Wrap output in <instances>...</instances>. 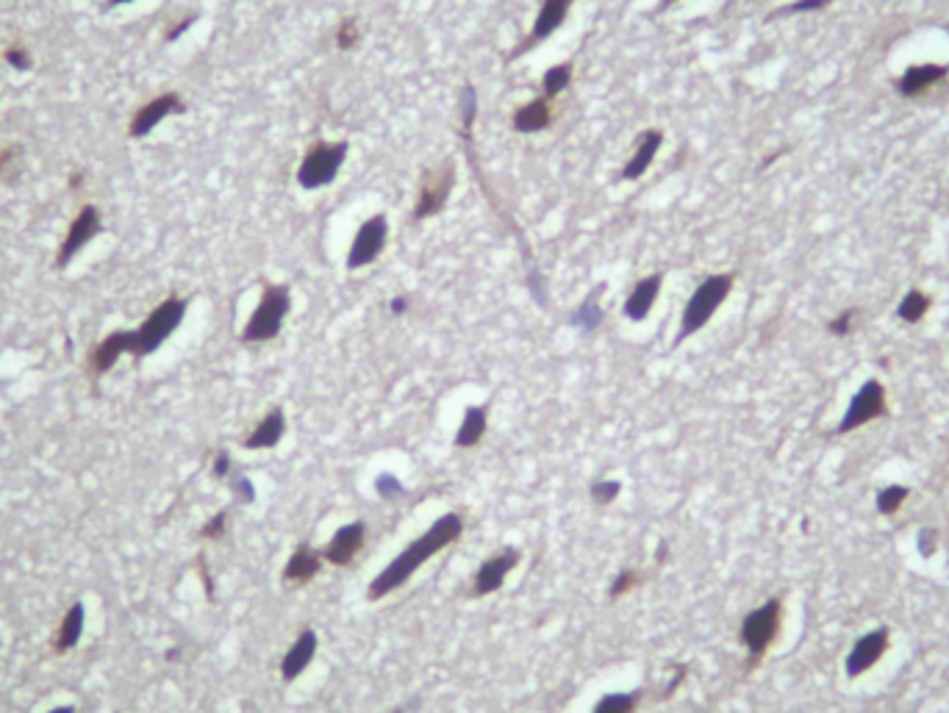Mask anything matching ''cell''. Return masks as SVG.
Returning <instances> with one entry per match:
<instances>
[{"label":"cell","mask_w":949,"mask_h":713,"mask_svg":"<svg viewBox=\"0 0 949 713\" xmlns=\"http://www.w3.org/2000/svg\"><path fill=\"white\" fill-rule=\"evenodd\" d=\"M184 314H186V300L181 298H167L161 306H156L142 325L137 331H130V355H139L142 359V355H150L153 350H158L181 325Z\"/></svg>","instance_id":"3"},{"label":"cell","mask_w":949,"mask_h":713,"mask_svg":"<svg viewBox=\"0 0 949 713\" xmlns=\"http://www.w3.org/2000/svg\"><path fill=\"white\" fill-rule=\"evenodd\" d=\"M461 530H464V522H461V516H458V513L442 516V520H439L428 533H422L416 541H411V544L403 549V553L372 580L370 600H380V597H386L389 592L400 589L403 583H406L425 561L434 558L436 553H442V549L450 547L452 541H458Z\"/></svg>","instance_id":"1"},{"label":"cell","mask_w":949,"mask_h":713,"mask_svg":"<svg viewBox=\"0 0 949 713\" xmlns=\"http://www.w3.org/2000/svg\"><path fill=\"white\" fill-rule=\"evenodd\" d=\"M406 306H408V300H406V298H398L395 303H391V311H395V314H403V311H406Z\"/></svg>","instance_id":"44"},{"label":"cell","mask_w":949,"mask_h":713,"mask_svg":"<svg viewBox=\"0 0 949 713\" xmlns=\"http://www.w3.org/2000/svg\"><path fill=\"white\" fill-rule=\"evenodd\" d=\"M125 352H130V331H117V334L106 336L101 344L94 347V352H92V370H94L97 375L109 372V370L117 364L120 355H125Z\"/></svg>","instance_id":"20"},{"label":"cell","mask_w":949,"mask_h":713,"mask_svg":"<svg viewBox=\"0 0 949 713\" xmlns=\"http://www.w3.org/2000/svg\"><path fill=\"white\" fill-rule=\"evenodd\" d=\"M355 40H358L355 22H353V20H347V22L339 28V48H350V45H355Z\"/></svg>","instance_id":"40"},{"label":"cell","mask_w":949,"mask_h":713,"mask_svg":"<svg viewBox=\"0 0 949 713\" xmlns=\"http://www.w3.org/2000/svg\"><path fill=\"white\" fill-rule=\"evenodd\" d=\"M889 414V400H886V388H882L880 380H866L858 392L853 395V400H849L846 406V414L844 419L838 423L836 433H853L869 423H874V419H882Z\"/></svg>","instance_id":"7"},{"label":"cell","mask_w":949,"mask_h":713,"mask_svg":"<svg viewBox=\"0 0 949 713\" xmlns=\"http://www.w3.org/2000/svg\"><path fill=\"white\" fill-rule=\"evenodd\" d=\"M641 700V691L633 694H608L597 702L595 713H633Z\"/></svg>","instance_id":"28"},{"label":"cell","mask_w":949,"mask_h":713,"mask_svg":"<svg viewBox=\"0 0 949 713\" xmlns=\"http://www.w3.org/2000/svg\"><path fill=\"white\" fill-rule=\"evenodd\" d=\"M891 644V630L889 628H874L872 633L861 636L855 641V646L846 655V674L849 677H861L864 672H869L882 655H886Z\"/></svg>","instance_id":"10"},{"label":"cell","mask_w":949,"mask_h":713,"mask_svg":"<svg viewBox=\"0 0 949 713\" xmlns=\"http://www.w3.org/2000/svg\"><path fill=\"white\" fill-rule=\"evenodd\" d=\"M314 653H317V633L314 630H303L298 636V641L289 646V653L283 655V664H281V674H283L286 683H291L294 677L306 672V666L314 661Z\"/></svg>","instance_id":"18"},{"label":"cell","mask_w":949,"mask_h":713,"mask_svg":"<svg viewBox=\"0 0 949 713\" xmlns=\"http://www.w3.org/2000/svg\"><path fill=\"white\" fill-rule=\"evenodd\" d=\"M475 106H478V97H475V89L472 86H464L461 92V109H464V128L470 131V125L475 120Z\"/></svg>","instance_id":"36"},{"label":"cell","mask_w":949,"mask_h":713,"mask_svg":"<svg viewBox=\"0 0 949 713\" xmlns=\"http://www.w3.org/2000/svg\"><path fill=\"white\" fill-rule=\"evenodd\" d=\"M319 556L314 553V549L309 547H300L298 553H294L283 569V580L286 583H309L317 572H319Z\"/></svg>","instance_id":"24"},{"label":"cell","mask_w":949,"mask_h":713,"mask_svg":"<svg viewBox=\"0 0 949 713\" xmlns=\"http://www.w3.org/2000/svg\"><path fill=\"white\" fill-rule=\"evenodd\" d=\"M452 183H455V175H452V165L450 161H444V165L434 173H428V178H425L422 189H419V201H416V209H414V217L416 219H425V217H434L444 209L450 192H452Z\"/></svg>","instance_id":"9"},{"label":"cell","mask_w":949,"mask_h":713,"mask_svg":"<svg viewBox=\"0 0 949 713\" xmlns=\"http://www.w3.org/2000/svg\"><path fill=\"white\" fill-rule=\"evenodd\" d=\"M930 306H933V300L925 295L922 289H910L908 295L900 300V306H897V316H900L902 322H908V325H916V322L925 319V314L930 311Z\"/></svg>","instance_id":"26"},{"label":"cell","mask_w":949,"mask_h":713,"mask_svg":"<svg viewBox=\"0 0 949 713\" xmlns=\"http://www.w3.org/2000/svg\"><path fill=\"white\" fill-rule=\"evenodd\" d=\"M936 539H938L936 530H930V528L919 530V553H922V558H930L936 553Z\"/></svg>","instance_id":"37"},{"label":"cell","mask_w":949,"mask_h":713,"mask_svg":"<svg viewBox=\"0 0 949 713\" xmlns=\"http://www.w3.org/2000/svg\"><path fill=\"white\" fill-rule=\"evenodd\" d=\"M364 536H367V530H364V525H362V522L345 525V528H342V530H336V536L331 539L328 549H325V558H328L331 564H336V566L350 564V561L355 558L358 549H362Z\"/></svg>","instance_id":"17"},{"label":"cell","mask_w":949,"mask_h":713,"mask_svg":"<svg viewBox=\"0 0 949 713\" xmlns=\"http://www.w3.org/2000/svg\"><path fill=\"white\" fill-rule=\"evenodd\" d=\"M908 495L910 492L905 489V486H886V489L877 495V511L882 516H894L902 508V503L908 500Z\"/></svg>","instance_id":"29"},{"label":"cell","mask_w":949,"mask_h":713,"mask_svg":"<svg viewBox=\"0 0 949 713\" xmlns=\"http://www.w3.org/2000/svg\"><path fill=\"white\" fill-rule=\"evenodd\" d=\"M375 489H378L380 497H398L403 492V483L395 475H380L378 483H375Z\"/></svg>","instance_id":"34"},{"label":"cell","mask_w":949,"mask_h":713,"mask_svg":"<svg viewBox=\"0 0 949 713\" xmlns=\"http://www.w3.org/2000/svg\"><path fill=\"white\" fill-rule=\"evenodd\" d=\"M669 4H675V0H664V4H661V6H664V9H667V6H669Z\"/></svg>","instance_id":"47"},{"label":"cell","mask_w":949,"mask_h":713,"mask_svg":"<svg viewBox=\"0 0 949 713\" xmlns=\"http://www.w3.org/2000/svg\"><path fill=\"white\" fill-rule=\"evenodd\" d=\"M97 234H101V211H97L94 206L81 209V214L73 219L67 236H64V242H61V247H58L56 264H58V267H67V264L73 262V255H76L84 245H89Z\"/></svg>","instance_id":"11"},{"label":"cell","mask_w":949,"mask_h":713,"mask_svg":"<svg viewBox=\"0 0 949 713\" xmlns=\"http://www.w3.org/2000/svg\"><path fill=\"white\" fill-rule=\"evenodd\" d=\"M192 22H194V14H189L186 20H181V22H178L175 28H170V31H167V40H170V42H175V40H178V37L184 34V31H186V28L192 25Z\"/></svg>","instance_id":"43"},{"label":"cell","mask_w":949,"mask_h":713,"mask_svg":"<svg viewBox=\"0 0 949 713\" xmlns=\"http://www.w3.org/2000/svg\"><path fill=\"white\" fill-rule=\"evenodd\" d=\"M289 306H291V298H289L286 286H267L255 311L250 314L245 331H242V342L253 344V342L275 339L281 334L286 314H289Z\"/></svg>","instance_id":"4"},{"label":"cell","mask_w":949,"mask_h":713,"mask_svg":"<svg viewBox=\"0 0 949 713\" xmlns=\"http://www.w3.org/2000/svg\"><path fill=\"white\" fill-rule=\"evenodd\" d=\"M661 283H664V275H661V272L641 278V281L633 286L631 295H628L625 308H622V311H625V316L633 319V322H641V319L652 311V306H656L658 291H661Z\"/></svg>","instance_id":"16"},{"label":"cell","mask_w":949,"mask_h":713,"mask_svg":"<svg viewBox=\"0 0 949 713\" xmlns=\"http://www.w3.org/2000/svg\"><path fill=\"white\" fill-rule=\"evenodd\" d=\"M386 239H389V222L383 214H375L370 217L362 228L355 231V239L350 245V253H347V267L350 270H362L367 264H372L375 258L383 253L386 247Z\"/></svg>","instance_id":"8"},{"label":"cell","mask_w":949,"mask_h":713,"mask_svg":"<svg viewBox=\"0 0 949 713\" xmlns=\"http://www.w3.org/2000/svg\"><path fill=\"white\" fill-rule=\"evenodd\" d=\"M664 142V134L661 131H644L636 142V150L631 156V161L625 165V170H622V178L625 181H636L647 173V167L652 165V158H656L658 147Z\"/></svg>","instance_id":"19"},{"label":"cell","mask_w":949,"mask_h":713,"mask_svg":"<svg viewBox=\"0 0 949 713\" xmlns=\"http://www.w3.org/2000/svg\"><path fill=\"white\" fill-rule=\"evenodd\" d=\"M122 4H130V0H112V6H122Z\"/></svg>","instance_id":"46"},{"label":"cell","mask_w":949,"mask_h":713,"mask_svg":"<svg viewBox=\"0 0 949 713\" xmlns=\"http://www.w3.org/2000/svg\"><path fill=\"white\" fill-rule=\"evenodd\" d=\"M283 431H286V416H283L281 408H273V411L255 425V431L245 439V447H247V450H270V447H275V444L281 441Z\"/></svg>","instance_id":"21"},{"label":"cell","mask_w":949,"mask_h":713,"mask_svg":"<svg viewBox=\"0 0 949 713\" xmlns=\"http://www.w3.org/2000/svg\"><path fill=\"white\" fill-rule=\"evenodd\" d=\"M572 4H575V0H544L542 9H539V14H536V22H533V28H531V34H528V42L522 45L516 53H528L531 48H536L539 42H544L550 34H555V31L561 28V22L567 20ZM516 53H514V56H516Z\"/></svg>","instance_id":"13"},{"label":"cell","mask_w":949,"mask_h":713,"mask_svg":"<svg viewBox=\"0 0 949 713\" xmlns=\"http://www.w3.org/2000/svg\"><path fill=\"white\" fill-rule=\"evenodd\" d=\"M228 472H231V456H228V452H217V459H214V475L217 477H225Z\"/></svg>","instance_id":"41"},{"label":"cell","mask_w":949,"mask_h":713,"mask_svg":"<svg viewBox=\"0 0 949 713\" xmlns=\"http://www.w3.org/2000/svg\"><path fill=\"white\" fill-rule=\"evenodd\" d=\"M234 489H237V495L245 500V503H250L253 497H255V489H253V483L247 480V477H239V480H234Z\"/></svg>","instance_id":"42"},{"label":"cell","mask_w":949,"mask_h":713,"mask_svg":"<svg viewBox=\"0 0 949 713\" xmlns=\"http://www.w3.org/2000/svg\"><path fill=\"white\" fill-rule=\"evenodd\" d=\"M50 713H76V710L73 708H53Z\"/></svg>","instance_id":"45"},{"label":"cell","mask_w":949,"mask_h":713,"mask_svg":"<svg viewBox=\"0 0 949 713\" xmlns=\"http://www.w3.org/2000/svg\"><path fill=\"white\" fill-rule=\"evenodd\" d=\"M516 564H519V553H516V549H506V553L492 556L488 561H483V566H480V572H478V577H475V583H472V597H486V594L497 592L503 583H506V575H508Z\"/></svg>","instance_id":"15"},{"label":"cell","mask_w":949,"mask_h":713,"mask_svg":"<svg viewBox=\"0 0 949 713\" xmlns=\"http://www.w3.org/2000/svg\"><path fill=\"white\" fill-rule=\"evenodd\" d=\"M619 489H622V486H619L616 480H597V483L592 486V497H595V503L605 505V503L616 500Z\"/></svg>","instance_id":"31"},{"label":"cell","mask_w":949,"mask_h":713,"mask_svg":"<svg viewBox=\"0 0 949 713\" xmlns=\"http://www.w3.org/2000/svg\"><path fill=\"white\" fill-rule=\"evenodd\" d=\"M486 433V408L483 406H472L467 408L464 414V423L461 428H458V436H455V444L458 447H475Z\"/></svg>","instance_id":"25"},{"label":"cell","mask_w":949,"mask_h":713,"mask_svg":"<svg viewBox=\"0 0 949 713\" xmlns=\"http://www.w3.org/2000/svg\"><path fill=\"white\" fill-rule=\"evenodd\" d=\"M178 111H184V101H181L175 92L158 94V97H153L150 103H145V106L134 114V120H130V128H128V134H130V137H148L161 120H167L170 114H178Z\"/></svg>","instance_id":"12"},{"label":"cell","mask_w":949,"mask_h":713,"mask_svg":"<svg viewBox=\"0 0 949 713\" xmlns=\"http://www.w3.org/2000/svg\"><path fill=\"white\" fill-rule=\"evenodd\" d=\"M828 4H833V0H797V4L785 6V9H777L772 12V17H783V14H797V12H816V9H825Z\"/></svg>","instance_id":"32"},{"label":"cell","mask_w":949,"mask_h":713,"mask_svg":"<svg viewBox=\"0 0 949 713\" xmlns=\"http://www.w3.org/2000/svg\"><path fill=\"white\" fill-rule=\"evenodd\" d=\"M600 319H603V311H600V306H597V295H592V298H588V300L572 314V325H577V328H583V331H595V328L600 325Z\"/></svg>","instance_id":"30"},{"label":"cell","mask_w":949,"mask_h":713,"mask_svg":"<svg viewBox=\"0 0 949 713\" xmlns=\"http://www.w3.org/2000/svg\"><path fill=\"white\" fill-rule=\"evenodd\" d=\"M853 319H855V308H846L844 314H838L836 319H830L828 331H830L833 336H846L849 331H853Z\"/></svg>","instance_id":"33"},{"label":"cell","mask_w":949,"mask_h":713,"mask_svg":"<svg viewBox=\"0 0 949 713\" xmlns=\"http://www.w3.org/2000/svg\"><path fill=\"white\" fill-rule=\"evenodd\" d=\"M569 78H572V64H555V67H550L542 78V89H544L547 101L555 94H561L569 86Z\"/></svg>","instance_id":"27"},{"label":"cell","mask_w":949,"mask_h":713,"mask_svg":"<svg viewBox=\"0 0 949 713\" xmlns=\"http://www.w3.org/2000/svg\"><path fill=\"white\" fill-rule=\"evenodd\" d=\"M780 619H783V602L777 597L766 600L761 608L749 611L744 617V622H741V641L749 650V666H756L766 655V650H769L772 641L780 633Z\"/></svg>","instance_id":"5"},{"label":"cell","mask_w":949,"mask_h":713,"mask_svg":"<svg viewBox=\"0 0 949 713\" xmlns=\"http://www.w3.org/2000/svg\"><path fill=\"white\" fill-rule=\"evenodd\" d=\"M395 713H403V710H395Z\"/></svg>","instance_id":"48"},{"label":"cell","mask_w":949,"mask_h":713,"mask_svg":"<svg viewBox=\"0 0 949 713\" xmlns=\"http://www.w3.org/2000/svg\"><path fill=\"white\" fill-rule=\"evenodd\" d=\"M84 619H86V613H84V605H81V602H76L67 613H64V619H61V625H58V630H56V638H53V650H56V653H67V650H73V646L81 641Z\"/></svg>","instance_id":"23"},{"label":"cell","mask_w":949,"mask_h":713,"mask_svg":"<svg viewBox=\"0 0 949 713\" xmlns=\"http://www.w3.org/2000/svg\"><path fill=\"white\" fill-rule=\"evenodd\" d=\"M946 73L949 67H944V64H913L897 78V92L902 97H910V101L913 97H925L946 78Z\"/></svg>","instance_id":"14"},{"label":"cell","mask_w":949,"mask_h":713,"mask_svg":"<svg viewBox=\"0 0 949 713\" xmlns=\"http://www.w3.org/2000/svg\"><path fill=\"white\" fill-rule=\"evenodd\" d=\"M552 120V111H550V103L547 97H536V101L519 106L514 111V128L519 134H536V131H544V128L550 125Z\"/></svg>","instance_id":"22"},{"label":"cell","mask_w":949,"mask_h":713,"mask_svg":"<svg viewBox=\"0 0 949 713\" xmlns=\"http://www.w3.org/2000/svg\"><path fill=\"white\" fill-rule=\"evenodd\" d=\"M636 583H639V575H636V572H631V569H625V572H622V575L613 580V586H611V597H622L625 592H631V589L636 586Z\"/></svg>","instance_id":"35"},{"label":"cell","mask_w":949,"mask_h":713,"mask_svg":"<svg viewBox=\"0 0 949 713\" xmlns=\"http://www.w3.org/2000/svg\"><path fill=\"white\" fill-rule=\"evenodd\" d=\"M733 275L730 272H722V275H708L697 289L694 295L689 298V303H685L683 308V319H680V334L675 339V344L685 342L689 336H694L700 328L708 325V319L716 314V308L725 303V298L730 295L733 289Z\"/></svg>","instance_id":"2"},{"label":"cell","mask_w":949,"mask_h":713,"mask_svg":"<svg viewBox=\"0 0 949 713\" xmlns=\"http://www.w3.org/2000/svg\"><path fill=\"white\" fill-rule=\"evenodd\" d=\"M222 530H225V513H217V516H211V520H209V525H203L201 536L203 539H217V536H222Z\"/></svg>","instance_id":"39"},{"label":"cell","mask_w":949,"mask_h":713,"mask_svg":"<svg viewBox=\"0 0 949 713\" xmlns=\"http://www.w3.org/2000/svg\"><path fill=\"white\" fill-rule=\"evenodd\" d=\"M347 158V142H317L303 156V165L298 170V183L303 189H322L336 181L342 165Z\"/></svg>","instance_id":"6"},{"label":"cell","mask_w":949,"mask_h":713,"mask_svg":"<svg viewBox=\"0 0 949 713\" xmlns=\"http://www.w3.org/2000/svg\"><path fill=\"white\" fill-rule=\"evenodd\" d=\"M6 61L12 64V67H17V70H28V67H31V56H28V50H22V48H9V50H6Z\"/></svg>","instance_id":"38"}]
</instances>
